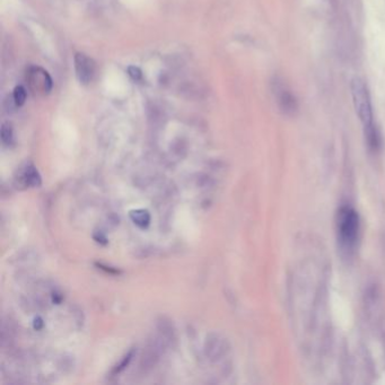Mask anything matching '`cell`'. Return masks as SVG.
<instances>
[{
    "instance_id": "obj_1",
    "label": "cell",
    "mask_w": 385,
    "mask_h": 385,
    "mask_svg": "<svg viewBox=\"0 0 385 385\" xmlns=\"http://www.w3.org/2000/svg\"><path fill=\"white\" fill-rule=\"evenodd\" d=\"M360 230L359 215L349 206L339 209L337 216L338 241L345 250H353L356 245Z\"/></svg>"
},
{
    "instance_id": "obj_2",
    "label": "cell",
    "mask_w": 385,
    "mask_h": 385,
    "mask_svg": "<svg viewBox=\"0 0 385 385\" xmlns=\"http://www.w3.org/2000/svg\"><path fill=\"white\" fill-rule=\"evenodd\" d=\"M351 96L355 111L364 127L373 125V110L370 93L365 82L359 77H355L350 84Z\"/></svg>"
},
{
    "instance_id": "obj_3",
    "label": "cell",
    "mask_w": 385,
    "mask_h": 385,
    "mask_svg": "<svg viewBox=\"0 0 385 385\" xmlns=\"http://www.w3.org/2000/svg\"><path fill=\"white\" fill-rule=\"evenodd\" d=\"M75 69L78 79L84 85L92 82L95 74L94 61L84 53H76L75 55Z\"/></svg>"
},
{
    "instance_id": "obj_4",
    "label": "cell",
    "mask_w": 385,
    "mask_h": 385,
    "mask_svg": "<svg viewBox=\"0 0 385 385\" xmlns=\"http://www.w3.org/2000/svg\"><path fill=\"white\" fill-rule=\"evenodd\" d=\"M31 79H34L36 83V88L42 89L44 93H49L52 88V79L50 78L47 71L41 68H32L31 70Z\"/></svg>"
},
{
    "instance_id": "obj_5",
    "label": "cell",
    "mask_w": 385,
    "mask_h": 385,
    "mask_svg": "<svg viewBox=\"0 0 385 385\" xmlns=\"http://www.w3.org/2000/svg\"><path fill=\"white\" fill-rule=\"evenodd\" d=\"M279 105H280L281 110L286 113H293L295 110L297 109V102L295 99L294 95L289 93L286 89H282L279 94Z\"/></svg>"
},
{
    "instance_id": "obj_6",
    "label": "cell",
    "mask_w": 385,
    "mask_h": 385,
    "mask_svg": "<svg viewBox=\"0 0 385 385\" xmlns=\"http://www.w3.org/2000/svg\"><path fill=\"white\" fill-rule=\"evenodd\" d=\"M21 178L27 187H38L41 184V177L33 165L26 166V169L23 172V174H22Z\"/></svg>"
},
{
    "instance_id": "obj_7",
    "label": "cell",
    "mask_w": 385,
    "mask_h": 385,
    "mask_svg": "<svg viewBox=\"0 0 385 385\" xmlns=\"http://www.w3.org/2000/svg\"><path fill=\"white\" fill-rule=\"evenodd\" d=\"M364 128H365V137H366V140H367V144H368V147H370L373 150L378 149L379 143H381V141H379V135H378L375 126H374V124H373L371 126H367V127H364Z\"/></svg>"
},
{
    "instance_id": "obj_8",
    "label": "cell",
    "mask_w": 385,
    "mask_h": 385,
    "mask_svg": "<svg viewBox=\"0 0 385 385\" xmlns=\"http://www.w3.org/2000/svg\"><path fill=\"white\" fill-rule=\"evenodd\" d=\"M131 217L133 221H135V224H137L138 226L146 227L149 224V215L147 211H145V210L133 211V213L131 214Z\"/></svg>"
},
{
    "instance_id": "obj_9",
    "label": "cell",
    "mask_w": 385,
    "mask_h": 385,
    "mask_svg": "<svg viewBox=\"0 0 385 385\" xmlns=\"http://www.w3.org/2000/svg\"><path fill=\"white\" fill-rule=\"evenodd\" d=\"M14 102L15 104L17 105V107H22V105H24L25 101H26V91L25 88L23 86H17L15 88L14 91Z\"/></svg>"
},
{
    "instance_id": "obj_10",
    "label": "cell",
    "mask_w": 385,
    "mask_h": 385,
    "mask_svg": "<svg viewBox=\"0 0 385 385\" xmlns=\"http://www.w3.org/2000/svg\"><path fill=\"white\" fill-rule=\"evenodd\" d=\"M2 139L5 145H10L13 141V128L7 122L2 127Z\"/></svg>"
},
{
    "instance_id": "obj_11",
    "label": "cell",
    "mask_w": 385,
    "mask_h": 385,
    "mask_svg": "<svg viewBox=\"0 0 385 385\" xmlns=\"http://www.w3.org/2000/svg\"><path fill=\"white\" fill-rule=\"evenodd\" d=\"M128 72H129V75L133 78L135 80H139L141 79V76H143V72L141 70L138 68V67H135V66H131L128 68Z\"/></svg>"
}]
</instances>
